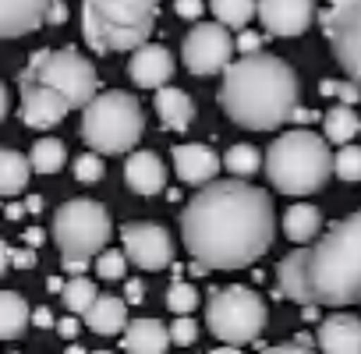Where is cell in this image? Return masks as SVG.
Wrapping results in <instances>:
<instances>
[{"instance_id": "1", "label": "cell", "mask_w": 361, "mask_h": 354, "mask_svg": "<svg viewBox=\"0 0 361 354\" xmlns=\"http://www.w3.org/2000/svg\"><path fill=\"white\" fill-rule=\"evenodd\" d=\"M180 238L188 255L206 269H245L262 259L276 238L273 199L245 181H213L188 199Z\"/></svg>"}, {"instance_id": "2", "label": "cell", "mask_w": 361, "mask_h": 354, "mask_svg": "<svg viewBox=\"0 0 361 354\" xmlns=\"http://www.w3.org/2000/svg\"><path fill=\"white\" fill-rule=\"evenodd\" d=\"M220 106L238 128L273 131L298 114V75L273 54L241 57L224 71Z\"/></svg>"}, {"instance_id": "3", "label": "cell", "mask_w": 361, "mask_h": 354, "mask_svg": "<svg viewBox=\"0 0 361 354\" xmlns=\"http://www.w3.org/2000/svg\"><path fill=\"white\" fill-rule=\"evenodd\" d=\"M308 283L315 305H361V209L312 245Z\"/></svg>"}, {"instance_id": "4", "label": "cell", "mask_w": 361, "mask_h": 354, "mask_svg": "<svg viewBox=\"0 0 361 354\" xmlns=\"http://www.w3.org/2000/svg\"><path fill=\"white\" fill-rule=\"evenodd\" d=\"M336 173V156L329 152L326 135L294 128L273 138L266 149V177L283 195H315L326 188V181Z\"/></svg>"}, {"instance_id": "5", "label": "cell", "mask_w": 361, "mask_h": 354, "mask_svg": "<svg viewBox=\"0 0 361 354\" xmlns=\"http://www.w3.org/2000/svg\"><path fill=\"white\" fill-rule=\"evenodd\" d=\"M159 0H82V36L96 54H135L149 43Z\"/></svg>"}, {"instance_id": "6", "label": "cell", "mask_w": 361, "mask_h": 354, "mask_svg": "<svg viewBox=\"0 0 361 354\" xmlns=\"http://www.w3.org/2000/svg\"><path fill=\"white\" fill-rule=\"evenodd\" d=\"M142 128H145V117H142V103L131 96V92H121V89H110V92H99L85 110H82V142L99 152V156H121V152H131L142 138Z\"/></svg>"}, {"instance_id": "7", "label": "cell", "mask_w": 361, "mask_h": 354, "mask_svg": "<svg viewBox=\"0 0 361 354\" xmlns=\"http://www.w3.org/2000/svg\"><path fill=\"white\" fill-rule=\"evenodd\" d=\"M57 252L64 259V269L71 276H82L89 259H99L106 252L110 241V213L92 202V199H71L54 213V227H50Z\"/></svg>"}, {"instance_id": "8", "label": "cell", "mask_w": 361, "mask_h": 354, "mask_svg": "<svg viewBox=\"0 0 361 354\" xmlns=\"http://www.w3.org/2000/svg\"><path fill=\"white\" fill-rule=\"evenodd\" d=\"M266 301L252 291V287H227V291H213L206 301V326L216 340L231 343V347H245L252 340L262 336L266 329Z\"/></svg>"}, {"instance_id": "9", "label": "cell", "mask_w": 361, "mask_h": 354, "mask_svg": "<svg viewBox=\"0 0 361 354\" xmlns=\"http://www.w3.org/2000/svg\"><path fill=\"white\" fill-rule=\"evenodd\" d=\"M22 78H32V82L50 85L54 92H61L68 99L71 110H85L99 96L96 92L99 89L96 68L82 54H75V50H43V54H36L25 64Z\"/></svg>"}, {"instance_id": "10", "label": "cell", "mask_w": 361, "mask_h": 354, "mask_svg": "<svg viewBox=\"0 0 361 354\" xmlns=\"http://www.w3.org/2000/svg\"><path fill=\"white\" fill-rule=\"evenodd\" d=\"M234 50L238 43L231 39V29L220 22H195L180 43V57H185V68L199 78L227 71L234 64Z\"/></svg>"}, {"instance_id": "11", "label": "cell", "mask_w": 361, "mask_h": 354, "mask_svg": "<svg viewBox=\"0 0 361 354\" xmlns=\"http://www.w3.org/2000/svg\"><path fill=\"white\" fill-rule=\"evenodd\" d=\"M322 25L336 64L347 71L350 82L361 85V0H329Z\"/></svg>"}, {"instance_id": "12", "label": "cell", "mask_w": 361, "mask_h": 354, "mask_svg": "<svg viewBox=\"0 0 361 354\" xmlns=\"http://www.w3.org/2000/svg\"><path fill=\"white\" fill-rule=\"evenodd\" d=\"M121 245H124V255L131 259V266H138V269L159 273L173 262L170 234L159 224H124Z\"/></svg>"}, {"instance_id": "13", "label": "cell", "mask_w": 361, "mask_h": 354, "mask_svg": "<svg viewBox=\"0 0 361 354\" xmlns=\"http://www.w3.org/2000/svg\"><path fill=\"white\" fill-rule=\"evenodd\" d=\"M18 92H22V124L25 128H54L68 117V99L61 92H54L43 82L22 78L18 75Z\"/></svg>"}, {"instance_id": "14", "label": "cell", "mask_w": 361, "mask_h": 354, "mask_svg": "<svg viewBox=\"0 0 361 354\" xmlns=\"http://www.w3.org/2000/svg\"><path fill=\"white\" fill-rule=\"evenodd\" d=\"M315 18V0H259V22L269 36H301Z\"/></svg>"}, {"instance_id": "15", "label": "cell", "mask_w": 361, "mask_h": 354, "mask_svg": "<svg viewBox=\"0 0 361 354\" xmlns=\"http://www.w3.org/2000/svg\"><path fill=\"white\" fill-rule=\"evenodd\" d=\"M173 170H177V177L185 185H213L216 181V173H220V166H224V156H216L209 145H199V142H180V145H173Z\"/></svg>"}, {"instance_id": "16", "label": "cell", "mask_w": 361, "mask_h": 354, "mask_svg": "<svg viewBox=\"0 0 361 354\" xmlns=\"http://www.w3.org/2000/svg\"><path fill=\"white\" fill-rule=\"evenodd\" d=\"M128 75H131V82H135L138 89H156V92H159V89L170 82V75H173V57H170L166 47L145 43V47H138V50L131 54Z\"/></svg>"}, {"instance_id": "17", "label": "cell", "mask_w": 361, "mask_h": 354, "mask_svg": "<svg viewBox=\"0 0 361 354\" xmlns=\"http://www.w3.org/2000/svg\"><path fill=\"white\" fill-rule=\"evenodd\" d=\"M308 259H312V248H294L290 255H283L276 262V291H280V298H290L301 308H315L312 283H308Z\"/></svg>"}, {"instance_id": "18", "label": "cell", "mask_w": 361, "mask_h": 354, "mask_svg": "<svg viewBox=\"0 0 361 354\" xmlns=\"http://www.w3.org/2000/svg\"><path fill=\"white\" fill-rule=\"evenodd\" d=\"M54 8V0H0V32L4 39H18L36 32Z\"/></svg>"}, {"instance_id": "19", "label": "cell", "mask_w": 361, "mask_h": 354, "mask_svg": "<svg viewBox=\"0 0 361 354\" xmlns=\"http://www.w3.org/2000/svg\"><path fill=\"white\" fill-rule=\"evenodd\" d=\"M322 354H361V319L350 312H333L319 326Z\"/></svg>"}, {"instance_id": "20", "label": "cell", "mask_w": 361, "mask_h": 354, "mask_svg": "<svg viewBox=\"0 0 361 354\" xmlns=\"http://www.w3.org/2000/svg\"><path fill=\"white\" fill-rule=\"evenodd\" d=\"M124 181L135 195H159L163 185H166V166L156 152L142 149V152H131L128 163H124Z\"/></svg>"}, {"instance_id": "21", "label": "cell", "mask_w": 361, "mask_h": 354, "mask_svg": "<svg viewBox=\"0 0 361 354\" xmlns=\"http://www.w3.org/2000/svg\"><path fill=\"white\" fill-rule=\"evenodd\" d=\"M170 343V326L159 319H135L124 329V354H166Z\"/></svg>"}, {"instance_id": "22", "label": "cell", "mask_w": 361, "mask_h": 354, "mask_svg": "<svg viewBox=\"0 0 361 354\" xmlns=\"http://www.w3.org/2000/svg\"><path fill=\"white\" fill-rule=\"evenodd\" d=\"M156 114H159L163 128L185 131V128L192 124V117H195V103H192V96H188L185 89L163 85V89L156 92Z\"/></svg>"}, {"instance_id": "23", "label": "cell", "mask_w": 361, "mask_h": 354, "mask_svg": "<svg viewBox=\"0 0 361 354\" xmlns=\"http://www.w3.org/2000/svg\"><path fill=\"white\" fill-rule=\"evenodd\" d=\"M85 326L92 329V333H99V336H117V333H124L131 322H128V301L124 298H103L99 294V301L85 312Z\"/></svg>"}, {"instance_id": "24", "label": "cell", "mask_w": 361, "mask_h": 354, "mask_svg": "<svg viewBox=\"0 0 361 354\" xmlns=\"http://www.w3.org/2000/svg\"><path fill=\"white\" fill-rule=\"evenodd\" d=\"M319 231H322V213H319L315 206L298 202V206H290V209L283 213V234H287L290 241H298L301 248H305L308 241H315Z\"/></svg>"}, {"instance_id": "25", "label": "cell", "mask_w": 361, "mask_h": 354, "mask_svg": "<svg viewBox=\"0 0 361 354\" xmlns=\"http://www.w3.org/2000/svg\"><path fill=\"white\" fill-rule=\"evenodd\" d=\"M29 170H32V159L15 152V149H4L0 152V192L8 199H15L18 192L29 188Z\"/></svg>"}, {"instance_id": "26", "label": "cell", "mask_w": 361, "mask_h": 354, "mask_svg": "<svg viewBox=\"0 0 361 354\" xmlns=\"http://www.w3.org/2000/svg\"><path fill=\"white\" fill-rule=\"evenodd\" d=\"M322 135H326V142H333V145H350V138L354 135H361V117L354 114V106H333V110H326V117H322Z\"/></svg>"}, {"instance_id": "27", "label": "cell", "mask_w": 361, "mask_h": 354, "mask_svg": "<svg viewBox=\"0 0 361 354\" xmlns=\"http://www.w3.org/2000/svg\"><path fill=\"white\" fill-rule=\"evenodd\" d=\"M29 319H32V315H29L25 298L15 294V291H8L4 301H0V336H4V340H18V336L25 333Z\"/></svg>"}, {"instance_id": "28", "label": "cell", "mask_w": 361, "mask_h": 354, "mask_svg": "<svg viewBox=\"0 0 361 354\" xmlns=\"http://www.w3.org/2000/svg\"><path fill=\"white\" fill-rule=\"evenodd\" d=\"M209 8L220 25L227 29H245L259 15V0H209Z\"/></svg>"}, {"instance_id": "29", "label": "cell", "mask_w": 361, "mask_h": 354, "mask_svg": "<svg viewBox=\"0 0 361 354\" xmlns=\"http://www.w3.org/2000/svg\"><path fill=\"white\" fill-rule=\"evenodd\" d=\"M29 159H32V170H36V173H57V170L68 163V149H64L61 138H39V142L32 145Z\"/></svg>"}, {"instance_id": "30", "label": "cell", "mask_w": 361, "mask_h": 354, "mask_svg": "<svg viewBox=\"0 0 361 354\" xmlns=\"http://www.w3.org/2000/svg\"><path fill=\"white\" fill-rule=\"evenodd\" d=\"M61 294H64L68 312H75V315H85V312L99 301V291H96V283H92L89 276H71Z\"/></svg>"}, {"instance_id": "31", "label": "cell", "mask_w": 361, "mask_h": 354, "mask_svg": "<svg viewBox=\"0 0 361 354\" xmlns=\"http://www.w3.org/2000/svg\"><path fill=\"white\" fill-rule=\"evenodd\" d=\"M259 163H262V152H259L255 145H248V142H238V145H231V149L224 152V166H227L234 177H248V173H255Z\"/></svg>"}, {"instance_id": "32", "label": "cell", "mask_w": 361, "mask_h": 354, "mask_svg": "<svg viewBox=\"0 0 361 354\" xmlns=\"http://www.w3.org/2000/svg\"><path fill=\"white\" fill-rule=\"evenodd\" d=\"M166 308H170L173 315L195 312V308H199V291H195L192 283H185V280L170 283V287H166Z\"/></svg>"}, {"instance_id": "33", "label": "cell", "mask_w": 361, "mask_h": 354, "mask_svg": "<svg viewBox=\"0 0 361 354\" xmlns=\"http://www.w3.org/2000/svg\"><path fill=\"white\" fill-rule=\"evenodd\" d=\"M336 177L340 181H361V145H340L336 152Z\"/></svg>"}, {"instance_id": "34", "label": "cell", "mask_w": 361, "mask_h": 354, "mask_svg": "<svg viewBox=\"0 0 361 354\" xmlns=\"http://www.w3.org/2000/svg\"><path fill=\"white\" fill-rule=\"evenodd\" d=\"M75 177L82 185H96V181H103V156L99 152H82V156H75Z\"/></svg>"}, {"instance_id": "35", "label": "cell", "mask_w": 361, "mask_h": 354, "mask_svg": "<svg viewBox=\"0 0 361 354\" xmlns=\"http://www.w3.org/2000/svg\"><path fill=\"white\" fill-rule=\"evenodd\" d=\"M128 262H131V259H128L124 252H110V248H106V252L96 259V273H99L103 280H124Z\"/></svg>"}, {"instance_id": "36", "label": "cell", "mask_w": 361, "mask_h": 354, "mask_svg": "<svg viewBox=\"0 0 361 354\" xmlns=\"http://www.w3.org/2000/svg\"><path fill=\"white\" fill-rule=\"evenodd\" d=\"M195 336H199V322H195V319H188V315H177V319L170 322V340H173L177 347H188V343H195Z\"/></svg>"}, {"instance_id": "37", "label": "cell", "mask_w": 361, "mask_h": 354, "mask_svg": "<svg viewBox=\"0 0 361 354\" xmlns=\"http://www.w3.org/2000/svg\"><path fill=\"white\" fill-rule=\"evenodd\" d=\"M322 92L326 96H340L343 106H354L361 99V85L357 82H322Z\"/></svg>"}, {"instance_id": "38", "label": "cell", "mask_w": 361, "mask_h": 354, "mask_svg": "<svg viewBox=\"0 0 361 354\" xmlns=\"http://www.w3.org/2000/svg\"><path fill=\"white\" fill-rule=\"evenodd\" d=\"M173 11H177V18H185V22H199L206 4L202 0H173Z\"/></svg>"}, {"instance_id": "39", "label": "cell", "mask_w": 361, "mask_h": 354, "mask_svg": "<svg viewBox=\"0 0 361 354\" xmlns=\"http://www.w3.org/2000/svg\"><path fill=\"white\" fill-rule=\"evenodd\" d=\"M262 43H266V39H262L259 32H248V29L238 36V50H241V57H255V54H262Z\"/></svg>"}, {"instance_id": "40", "label": "cell", "mask_w": 361, "mask_h": 354, "mask_svg": "<svg viewBox=\"0 0 361 354\" xmlns=\"http://www.w3.org/2000/svg\"><path fill=\"white\" fill-rule=\"evenodd\" d=\"M142 298H145V287H142V280H128V283H124V301L138 305Z\"/></svg>"}, {"instance_id": "41", "label": "cell", "mask_w": 361, "mask_h": 354, "mask_svg": "<svg viewBox=\"0 0 361 354\" xmlns=\"http://www.w3.org/2000/svg\"><path fill=\"white\" fill-rule=\"evenodd\" d=\"M262 354H312L305 343H276V347H266Z\"/></svg>"}, {"instance_id": "42", "label": "cell", "mask_w": 361, "mask_h": 354, "mask_svg": "<svg viewBox=\"0 0 361 354\" xmlns=\"http://www.w3.org/2000/svg\"><path fill=\"white\" fill-rule=\"evenodd\" d=\"M8 259H11V266H18V269H25V266H32V262H36L32 248H22V252H8Z\"/></svg>"}, {"instance_id": "43", "label": "cell", "mask_w": 361, "mask_h": 354, "mask_svg": "<svg viewBox=\"0 0 361 354\" xmlns=\"http://www.w3.org/2000/svg\"><path fill=\"white\" fill-rule=\"evenodd\" d=\"M57 333H61L64 340H75V336H78V322H75L71 315H68V319H57Z\"/></svg>"}, {"instance_id": "44", "label": "cell", "mask_w": 361, "mask_h": 354, "mask_svg": "<svg viewBox=\"0 0 361 354\" xmlns=\"http://www.w3.org/2000/svg\"><path fill=\"white\" fill-rule=\"evenodd\" d=\"M32 322L39 326V329H54L57 322H54V312L50 308H39V312H32Z\"/></svg>"}, {"instance_id": "45", "label": "cell", "mask_w": 361, "mask_h": 354, "mask_svg": "<svg viewBox=\"0 0 361 354\" xmlns=\"http://www.w3.org/2000/svg\"><path fill=\"white\" fill-rule=\"evenodd\" d=\"M64 18H68V8L61 4V0H54V8H50L47 22H50V25H64Z\"/></svg>"}, {"instance_id": "46", "label": "cell", "mask_w": 361, "mask_h": 354, "mask_svg": "<svg viewBox=\"0 0 361 354\" xmlns=\"http://www.w3.org/2000/svg\"><path fill=\"white\" fill-rule=\"evenodd\" d=\"M22 241H25V248H36V245H43V231H36V227H32V231H25V238H22Z\"/></svg>"}, {"instance_id": "47", "label": "cell", "mask_w": 361, "mask_h": 354, "mask_svg": "<svg viewBox=\"0 0 361 354\" xmlns=\"http://www.w3.org/2000/svg\"><path fill=\"white\" fill-rule=\"evenodd\" d=\"M209 354H241V350L231 347V343H224V347H216V350H209Z\"/></svg>"}, {"instance_id": "48", "label": "cell", "mask_w": 361, "mask_h": 354, "mask_svg": "<svg viewBox=\"0 0 361 354\" xmlns=\"http://www.w3.org/2000/svg\"><path fill=\"white\" fill-rule=\"evenodd\" d=\"M8 220H22V206H8Z\"/></svg>"}, {"instance_id": "49", "label": "cell", "mask_w": 361, "mask_h": 354, "mask_svg": "<svg viewBox=\"0 0 361 354\" xmlns=\"http://www.w3.org/2000/svg\"><path fill=\"white\" fill-rule=\"evenodd\" d=\"M68 354H85V350L82 347H68Z\"/></svg>"}, {"instance_id": "50", "label": "cell", "mask_w": 361, "mask_h": 354, "mask_svg": "<svg viewBox=\"0 0 361 354\" xmlns=\"http://www.w3.org/2000/svg\"><path fill=\"white\" fill-rule=\"evenodd\" d=\"M92 354H114V350H92Z\"/></svg>"}]
</instances>
